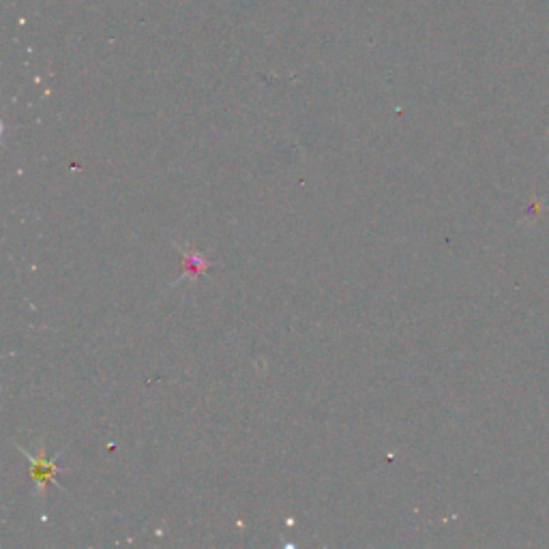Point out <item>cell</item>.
Returning a JSON list of instances; mask_svg holds the SVG:
<instances>
[{
	"label": "cell",
	"instance_id": "1",
	"mask_svg": "<svg viewBox=\"0 0 549 549\" xmlns=\"http://www.w3.org/2000/svg\"><path fill=\"white\" fill-rule=\"evenodd\" d=\"M26 457L31 459V464H33V479L37 481L39 492L43 494V492H46V487L50 485V481L54 479V472L58 470L56 459H48L46 451H43L41 457H33L31 453H26Z\"/></svg>",
	"mask_w": 549,
	"mask_h": 549
},
{
	"label": "cell",
	"instance_id": "2",
	"mask_svg": "<svg viewBox=\"0 0 549 549\" xmlns=\"http://www.w3.org/2000/svg\"><path fill=\"white\" fill-rule=\"evenodd\" d=\"M185 251V277H191V279H198L200 277V273H202V269H206V266H209V264H213L211 260H206V256H202V254H198V251H194V249H183Z\"/></svg>",
	"mask_w": 549,
	"mask_h": 549
}]
</instances>
